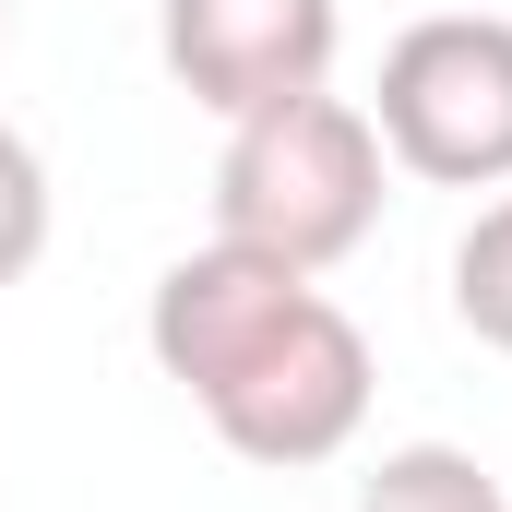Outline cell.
Returning a JSON list of instances; mask_svg holds the SVG:
<instances>
[{
  "instance_id": "obj_7",
  "label": "cell",
  "mask_w": 512,
  "mask_h": 512,
  "mask_svg": "<svg viewBox=\"0 0 512 512\" xmlns=\"http://www.w3.org/2000/svg\"><path fill=\"white\" fill-rule=\"evenodd\" d=\"M453 322H465L489 358H512V191L477 203V227L453 239Z\"/></svg>"
},
{
  "instance_id": "obj_8",
  "label": "cell",
  "mask_w": 512,
  "mask_h": 512,
  "mask_svg": "<svg viewBox=\"0 0 512 512\" xmlns=\"http://www.w3.org/2000/svg\"><path fill=\"white\" fill-rule=\"evenodd\" d=\"M48 227H60V191H48V155L0 120V286H24L48 262Z\"/></svg>"
},
{
  "instance_id": "obj_3",
  "label": "cell",
  "mask_w": 512,
  "mask_h": 512,
  "mask_svg": "<svg viewBox=\"0 0 512 512\" xmlns=\"http://www.w3.org/2000/svg\"><path fill=\"white\" fill-rule=\"evenodd\" d=\"M370 382H382V370H370V334H358L322 286H298L191 405H203V429H215L239 465L310 477V465H334V453L370 429Z\"/></svg>"
},
{
  "instance_id": "obj_4",
  "label": "cell",
  "mask_w": 512,
  "mask_h": 512,
  "mask_svg": "<svg viewBox=\"0 0 512 512\" xmlns=\"http://www.w3.org/2000/svg\"><path fill=\"white\" fill-rule=\"evenodd\" d=\"M346 48V0H155V60L203 120H262L322 96Z\"/></svg>"
},
{
  "instance_id": "obj_2",
  "label": "cell",
  "mask_w": 512,
  "mask_h": 512,
  "mask_svg": "<svg viewBox=\"0 0 512 512\" xmlns=\"http://www.w3.org/2000/svg\"><path fill=\"white\" fill-rule=\"evenodd\" d=\"M370 131L429 191H512V12L441 0L382 48Z\"/></svg>"
},
{
  "instance_id": "obj_1",
  "label": "cell",
  "mask_w": 512,
  "mask_h": 512,
  "mask_svg": "<svg viewBox=\"0 0 512 512\" xmlns=\"http://www.w3.org/2000/svg\"><path fill=\"white\" fill-rule=\"evenodd\" d=\"M382 131L358 96H286L262 120H227V155H215V239L286 262V274H334L382 227Z\"/></svg>"
},
{
  "instance_id": "obj_5",
  "label": "cell",
  "mask_w": 512,
  "mask_h": 512,
  "mask_svg": "<svg viewBox=\"0 0 512 512\" xmlns=\"http://www.w3.org/2000/svg\"><path fill=\"white\" fill-rule=\"evenodd\" d=\"M298 286H322V274H286V262L239 251V239H203V251H179L167 274H155V298H143V346H155V370H167L179 393H203L262 322L298 298Z\"/></svg>"
},
{
  "instance_id": "obj_9",
  "label": "cell",
  "mask_w": 512,
  "mask_h": 512,
  "mask_svg": "<svg viewBox=\"0 0 512 512\" xmlns=\"http://www.w3.org/2000/svg\"><path fill=\"white\" fill-rule=\"evenodd\" d=\"M0 48H12V0H0Z\"/></svg>"
},
{
  "instance_id": "obj_6",
  "label": "cell",
  "mask_w": 512,
  "mask_h": 512,
  "mask_svg": "<svg viewBox=\"0 0 512 512\" xmlns=\"http://www.w3.org/2000/svg\"><path fill=\"white\" fill-rule=\"evenodd\" d=\"M358 512H512V489L465 453V441H393L358 477Z\"/></svg>"
}]
</instances>
